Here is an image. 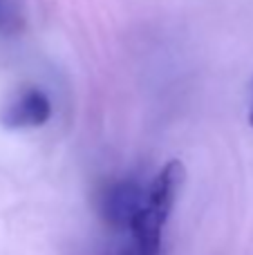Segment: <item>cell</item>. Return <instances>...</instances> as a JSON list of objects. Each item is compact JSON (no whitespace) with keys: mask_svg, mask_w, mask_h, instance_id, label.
<instances>
[{"mask_svg":"<svg viewBox=\"0 0 253 255\" xmlns=\"http://www.w3.org/2000/svg\"><path fill=\"white\" fill-rule=\"evenodd\" d=\"M146 188L139 186L137 181H117L103 188L101 199H99V211H101L103 222L115 231H128L130 222L143 206Z\"/></svg>","mask_w":253,"mask_h":255,"instance_id":"2","label":"cell"},{"mask_svg":"<svg viewBox=\"0 0 253 255\" xmlns=\"http://www.w3.org/2000/svg\"><path fill=\"white\" fill-rule=\"evenodd\" d=\"M52 117V103L47 94L40 90H25L20 92L0 115L4 128L9 130H22V128H40Z\"/></svg>","mask_w":253,"mask_h":255,"instance_id":"3","label":"cell"},{"mask_svg":"<svg viewBox=\"0 0 253 255\" xmlns=\"http://www.w3.org/2000/svg\"><path fill=\"white\" fill-rule=\"evenodd\" d=\"M184 181V163L173 159L168 161L150 186L146 188V199L134 220L128 226V242L121 244L115 255H159L161 253V231H164L173 204Z\"/></svg>","mask_w":253,"mask_h":255,"instance_id":"1","label":"cell"},{"mask_svg":"<svg viewBox=\"0 0 253 255\" xmlns=\"http://www.w3.org/2000/svg\"><path fill=\"white\" fill-rule=\"evenodd\" d=\"M249 124L253 128V97H251V106H249Z\"/></svg>","mask_w":253,"mask_h":255,"instance_id":"4","label":"cell"}]
</instances>
